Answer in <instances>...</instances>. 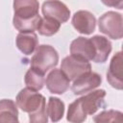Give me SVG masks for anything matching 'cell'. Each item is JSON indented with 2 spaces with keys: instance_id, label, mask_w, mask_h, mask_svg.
<instances>
[{
  "instance_id": "6da1fadb",
  "label": "cell",
  "mask_w": 123,
  "mask_h": 123,
  "mask_svg": "<svg viewBox=\"0 0 123 123\" xmlns=\"http://www.w3.org/2000/svg\"><path fill=\"white\" fill-rule=\"evenodd\" d=\"M104 89L90 90L87 94L73 101L67 111L66 119L72 123H81L86 119L87 115H93L100 108L105 106Z\"/></svg>"
},
{
  "instance_id": "7a4b0ae2",
  "label": "cell",
  "mask_w": 123,
  "mask_h": 123,
  "mask_svg": "<svg viewBox=\"0 0 123 123\" xmlns=\"http://www.w3.org/2000/svg\"><path fill=\"white\" fill-rule=\"evenodd\" d=\"M15 102L16 106L22 111L29 114L31 123H47L46 101L42 94L38 93L37 90L25 87L18 92Z\"/></svg>"
},
{
  "instance_id": "3957f363",
  "label": "cell",
  "mask_w": 123,
  "mask_h": 123,
  "mask_svg": "<svg viewBox=\"0 0 123 123\" xmlns=\"http://www.w3.org/2000/svg\"><path fill=\"white\" fill-rule=\"evenodd\" d=\"M59 62V54L57 50L48 44H42L37 47L35 54L33 55L30 64L42 73H46L50 69L57 66Z\"/></svg>"
},
{
  "instance_id": "277c9868",
  "label": "cell",
  "mask_w": 123,
  "mask_h": 123,
  "mask_svg": "<svg viewBox=\"0 0 123 123\" xmlns=\"http://www.w3.org/2000/svg\"><path fill=\"white\" fill-rule=\"evenodd\" d=\"M122 14L116 12H107L98 19V28L101 33L112 39H120L123 37Z\"/></svg>"
},
{
  "instance_id": "5b68a950",
  "label": "cell",
  "mask_w": 123,
  "mask_h": 123,
  "mask_svg": "<svg viewBox=\"0 0 123 123\" xmlns=\"http://www.w3.org/2000/svg\"><path fill=\"white\" fill-rule=\"evenodd\" d=\"M61 69L70 81H73L79 76L91 71V64L87 61H84L70 55L62 61Z\"/></svg>"
},
{
  "instance_id": "8992f818",
  "label": "cell",
  "mask_w": 123,
  "mask_h": 123,
  "mask_svg": "<svg viewBox=\"0 0 123 123\" xmlns=\"http://www.w3.org/2000/svg\"><path fill=\"white\" fill-rule=\"evenodd\" d=\"M101 76L98 73L89 71L73 80L71 90L75 95H82L98 87L101 85Z\"/></svg>"
},
{
  "instance_id": "52a82bcc",
  "label": "cell",
  "mask_w": 123,
  "mask_h": 123,
  "mask_svg": "<svg viewBox=\"0 0 123 123\" xmlns=\"http://www.w3.org/2000/svg\"><path fill=\"white\" fill-rule=\"evenodd\" d=\"M41 12L44 17H49L58 22L64 23L70 17V11L65 4L60 0H47L42 4Z\"/></svg>"
},
{
  "instance_id": "ba28073f",
  "label": "cell",
  "mask_w": 123,
  "mask_h": 123,
  "mask_svg": "<svg viewBox=\"0 0 123 123\" xmlns=\"http://www.w3.org/2000/svg\"><path fill=\"white\" fill-rule=\"evenodd\" d=\"M45 85L47 89L54 94H62L68 88L70 80L62 72V69H52L46 77Z\"/></svg>"
},
{
  "instance_id": "9c48e42d",
  "label": "cell",
  "mask_w": 123,
  "mask_h": 123,
  "mask_svg": "<svg viewBox=\"0 0 123 123\" xmlns=\"http://www.w3.org/2000/svg\"><path fill=\"white\" fill-rule=\"evenodd\" d=\"M71 23L75 30L83 35H90L96 27V18L88 11H78L72 16Z\"/></svg>"
},
{
  "instance_id": "30bf717a",
  "label": "cell",
  "mask_w": 123,
  "mask_h": 123,
  "mask_svg": "<svg viewBox=\"0 0 123 123\" xmlns=\"http://www.w3.org/2000/svg\"><path fill=\"white\" fill-rule=\"evenodd\" d=\"M122 62L123 56L122 52L119 51L111 58L110 62V67L107 72V80L109 84L115 89L121 90L123 88V77H122Z\"/></svg>"
},
{
  "instance_id": "8fae6325",
  "label": "cell",
  "mask_w": 123,
  "mask_h": 123,
  "mask_svg": "<svg viewBox=\"0 0 123 123\" xmlns=\"http://www.w3.org/2000/svg\"><path fill=\"white\" fill-rule=\"evenodd\" d=\"M70 54L73 57L84 61H93L95 51L93 44L89 38L79 37L75 38L70 44Z\"/></svg>"
},
{
  "instance_id": "7c38bea8",
  "label": "cell",
  "mask_w": 123,
  "mask_h": 123,
  "mask_svg": "<svg viewBox=\"0 0 123 123\" xmlns=\"http://www.w3.org/2000/svg\"><path fill=\"white\" fill-rule=\"evenodd\" d=\"M13 12L15 17L31 18L38 14L39 3L37 0H13Z\"/></svg>"
},
{
  "instance_id": "4fadbf2b",
  "label": "cell",
  "mask_w": 123,
  "mask_h": 123,
  "mask_svg": "<svg viewBox=\"0 0 123 123\" xmlns=\"http://www.w3.org/2000/svg\"><path fill=\"white\" fill-rule=\"evenodd\" d=\"M93 44L94 47V51H95V55L93 58V62H100V63H104L111 52V41L103 37V36H93L91 38H89Z\"/></svg>"
},
{
  "instance_id": "5bb4252c",
  "label": "cell",
  "mask_w": 123,
  "mask_h": 123,
  "mask_svg": "<svg viewBox=\"0 0 123 123\" xmlns=\"http://www.w3.org/2000/svg\"><path fill=\"white\" fill-rule=\"evenodd\" d=\"M15 42L19 51L27 56L33 54L38 46L37 36L34 32L19 33L16 37Z\"/></svg>"
},
{
  "instance_id": "9a60e30c",
  "label": "cell",
  "mask_w": 123,
  "mask_h": 123,
  "mask_svg": "<svg viewBox=\"0 0 123 123\" xmlns=\"http://www.w3.org/2000/svg\"><path fill=\"white\" fill-rule=\"evenodd\" d=\"M9 122H18V110L12 100L2 99L0 100V123Z\"/></svg>"
},
{
  "instance_id": "2e32d148",
  "label": "cell",
  "mask_w": 123,
  "mask_h": 123,
  "mask_svg": "<svg viewBox=\"0 0 123 123\" xmlns=\"http://www.w3.org/2000/svg\"><path fill=\"white\" fill-rule=\"evenodd\" d=\"M24 82L27 87L38 91L43 87L45 84L44 73L34 67H30V69H28L25 74Z\"/></svg>"
},
{
  "instance_id": "e0dca14e",
  "label": "cell",
  "mask_w": 123,
  "mask_h": 123,
  "mask_svg": "<svg viewBox=\"0 0 123 123\" xmlns=\"http://www.w3.org/2000/svg\"><path fill=\"white\" fill-rule=\"evenodd\" d=\"M46 112L52 122L60 121L64 114V103L58 97H50L48 100Z\"/></svg>"
},
{
  "instance_id": "ac0fdd59",
  "label": "cell",
  "mask_w": 123,
  "mask_h": 123,
  "mask_svg": "<svg viewBox=\"0 0 123 123\" xmlns=\"http://www.w3.org/2000/svg\"><path fill=\"white\" fill-rule=\"evenodd\" d=\"M40 18L41 16L39 14L31 18H18L13 16L12 24H13V27L20 33L34 32L35 30H37Z\"/></svg>"
},
{
  "instance_id": "d6986e66",
  "label": "cell",
  "mask_w": 123,
  "mask_h": 123,
  "mask_svg": "<svg viewBox=\"0 0 123 123\" xmlns=\"http://www.w3.org/2000/svg\"><path fill=\"white\" fill-rule=\"evenodd\" d=\"M60 27H61V23L58 22L57 20L49 17H44V18H40L37 30L38 34H40L41 36L51 37L60 30Z\"/></svg>"
},
{
  "instance_id": "ffe728a7",
  "label": "cell",
  "mask_w": 123,
  "mask_h": 123,
  "mask_svg": "<svg viewBox=\"0 0 123 123\" xmlns=\"http://www.w3.org/2000/svg\"><path fill=\"white\" fill-rule=\"evenodd\" d=\"M93 121L100 123V122H122L123 121V114L119 111L109 110L103 111L99 114L93 117Z\"/></svg>"
},
{
  "instance_id": "44dd1931",
  "label": "cell",
  "mask_w": 123,
  "mask_h": 123,
  "mask_svg": "<svg viewBox=\"0 0 123 123\" xmlns=\"http://www.w3.org/2000/svg\"><path fill=\"white\" fill-rule=\"evenodd\" d=\"M102 3L108 7L116 8L118 10L123 9V0H101Z\"/></svg>"
}]
</instances>
